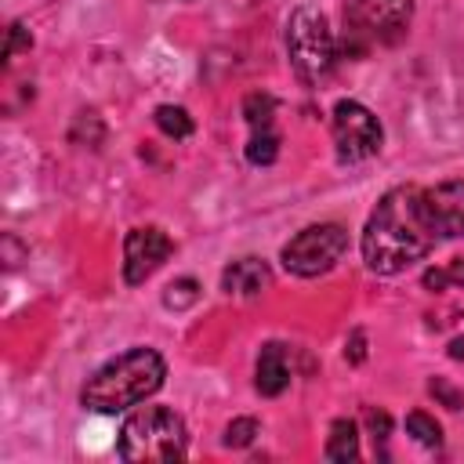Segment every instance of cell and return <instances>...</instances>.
Instances as JSON below:
<instances>
[{
  "mask_svg": "<svg viewBox=\"0 0 464 464\" xmlns=\"http://www.w3.org/2000/svg\"><path fill=\"white\" fill-rule=\"evenodd\" d=\"M279 156V134L276 127H261V130H250V141H246V160L254 167H268L276 163Z\"/></svg>",
  "mask_w": 464,
  "mask_h": 464,
  "instance_id": "13",
  "label": "cell"
},
{
  "mask_svg": "<svg viewBox=\"0 0 464 464\" xmlns=\"http://www.w3.org/2000/svg\"><path fill=\"white\" fill-rule=\"evenodd\" d=\"M439 243V232L424 207V188L399 185L381 196L362 228V261L377 276H395L413 261L428 257Z\"/></svg>",
  "mask_w": 464,
  "mask_h": 464,
  "instance_id": "1",
  "label": "cell"
},
{
  "mask_svg": "<svg viewBox=\"0 0 464 464\" xmlns=\"http://www.w3.org/2000/svg\"><path fill=\"white\" fill-rule=\"evenodd\" d=\"M167 366L152 348H127L123 355L98 366L80 388V402L94 413H123L160 392Z\"/></svg>",
  "mask_w": 464,
  "mask_h": 464,
  "instance_id": "2",
  "label": "cell"
},
{
  "mask_svg": "<svg viewBox=\"0 0 464 464\" xmlns=\"http://www.w3.org/2000/svg\"><path fill=\"white\" fill-rule=\"evenodd\" d=\"M286 54L301 83L315 87L323 83L337 65V44L330 33V22L315 7H297L286 18Z\"/></svg>",
  "mask_w": 464,
  "mask_h": 464,
  "instance_id": "4",
  "label": "cell"
},
{
  "mask_svg": "<svg viewBox=\"0 0 464 464\" xmlns=\"http://www.w3.org/2000/svg\"><path fill=\"white\" fill-rule=\"evenodd\" d=\"M330 130H334V149L341 163H362L381 152V138H384L381 120L355 98H341L334 105Z\"/></svg>",
  "mask_w": 464,
  "mask_h": 464,
  "instance_id": "6",
  "label": "cell"
},
{
  "mask_svg": "<svg viewBox=\"0 0 464 464\" xmlns=\"http://www.w3.org/2000/svg\"><path fill=\"white\" fill-rule=\"evenodd\" d=\"M431 392H435V395H442L450 410H460V395H457V392H450V388H446L442 381H431Z\"/></svg>",
  "mask_w": 464,
  "mask_h": 464,
  "instance_id": "22",
  "label": "cell"
},
{
  "mask_svg": "<svg viewBox=\"0 0 464 464\" xmlns=\"http://www.w3.org/2000/svg\"><path fill=\"white\" fill-rule=\"evenodd\" d=\"M413 18V0H348V22L370 40H399Z\"/></svg>",
  "mask_w": 464,
  "mask_h": 464,
  "instance_id": "7",
  "label": "cell"
},
{
  "mask_svg": "<svg viewBox=\"0 0 464 464\" xmlns=\"http://www.w3.org/2000/svg\"><path fill=\"white\" fill-rule=\"evenodd\" d=\"M424 286H428L431 294L446 290V286H450V279H446V268H428V272H424Z\"/></svg>",
  "mask_w": 464,
  "mask_h": 464,
  "instance_id": "20",
  "label": "cell"
},
{
  "mask_svg": "<svg viewBox=\"0 0 464 464\" xmlns=\"http://www.w3.org/2000/svg\"><path fill=\"white\" fill-rule=\"evenodd\" d=\"M268 265L261 257H239L221 272V290L236 294V297H254L268 286Z\"/></svg>",
  "mask_w": 464,
  "mask_h": 464,
  "instance_id": "11",
  "label": "cell"
},
{
  "mask_svg": "<svg viewBox=\"0 0 464 464\" xmlns=\"http://www.w3.org/2000/svg\"><path fill=\"white\" fill-rule=\"evenodd\" d=\"M450 355H453V359H464V337L450 341Z\"/></svg>",
  "mask_w": 464,
  "mask_h": 464,
  "instance_id": "24",
  "label": "cell"
},
{
  "mask_svg": "<svg viewBox=\"0 0 464 464\" xmlns=\"http://www.w3.org/2000/svg\"><path fill=\"white\" fill-rule=\"evenodd\" d=\"M152 120H156V127H160L167 138H178V141H181V138L192 134V116H188L181 105H160Z\"/></svg>",
  "mask_w": 464,
  "mask_h": 464,
  "instance_id": "14",
  "label": "cell"
},
{
  "mask_svg": "<svg viewBox=\"0 0 464 464\" xmlns=\"http://www.w3.org/2000/svg\"><path fill=\"white\" fill-rule=\"evenodd\" d=\"M196 297H199V283L196 279H178V283H170L167 290H163V304L167 308H174V312H181V308H188V304H196Z\"/></svg>",
  "mask_w": 464,
  "mask_h": 464,
  "instance_id": "17",
  "label": "cell"
},
{
  "mask_svg": "<svg viewBox=\"0 0 464 464\" xmlns=\"http://www.w3.org/2000/svg\"><path fill=\"white\" fill-rule=\"evenodd\" d=\"M428 218L439 232V239H460L464 236V181H442L424 188Z\"/></svg>",
  "mask_w": 464,
  "mask_h": 464,
  "instance_id": "9",
  "label": "cell"
},
{
  "mask_svg": "<svg viewBox=\"0 0 464 464\" xmlns=\"http://www.w3.org/2000/svg\"><path fill=\"white\" fill-rule=\"evenodd\" d=\"M243 116H246L250 130L272 127V120H276V102H272L268 94H250V98L243 102Z\"/></svg>",
  "mask_w": 464,
  "mask_h": 464,
  "instance_id": "15",
  "label": "cell"
},
{
  "mask_svg": "<svg viewBox=\"0 0 464 464\" xmlns=\"http://www.w3.org/2000/svg\"><path fill=\"white\" fill-rule=\"evenodd\" d=\"M290 384V362H286V348L283 344H265L261 355H257V366H254V388L261 395H283Z\"/></svg>",
  "mask_w": 464,
  "mask_h": 464,
  "instance_id": "10",
  "label": "cell"
},
{
  "mask_svg": "<svg viewBox=\"0 0 464 464\" xmlns=\"http://www.w3.org/2000/svg\"><path fill=\"white\" fill-rule=\"evenodd\" d=\"M257 435V420L254 417H239L225 428V446H250Z\"/></svg>",
  "mask_w": 464,
  "mask_h": 464,
  "instance_id": "18",
  "label": "cell"
},
{
  "mask_svg": "<svg viewBox=\"0 0 464 464\" xmlns=\"http://www.w3.org/2000/svg\"><path fill=\"white\" fill-rule=\"evenodd\" d=\"M344 355H348L352 362H362V355H366V352H362V334H359V330L352 334V352L344 348Z\"/></svg>",
  "mask_w": 464,
  "mask_h": 464,
  "instance_id": "23",
  "label": "cell"
},
{
  "mask_svg": "<svg viewBox=\"0 0 464 464\" xmlns=\"http://www.w3.org/2000/svg\"><path fill=\"white\" fill-rule=\"evenodd\" d=\"M406 431H410V435H413L420 446H431V450L442 442V428H439V424H435L428 413H420V410L406 413Z\"/></svg>",
  "mask_w": 464,
  "mask_h": 464,
  "instance_id": "16",
  "label": "cell"
},
{
  "mask_svg": "<svg viewBox=\"0 0 464 464\" xmlns=\"http://www.w3.org/2000/svg\"><path fill=\"white\" fill-rule=\"evenodd\" d=\"M188 453L185 420L167 406H141L120 428V457L127 464H174Z\"/></svg>",
  "mask_w": 464,
  "mask_h": 464,
  "instance_id": "3",
  "label": "cell"
},
{
  "mask_svg": "<svg viewBox=\"0 0 464 464\" xmlns=\"http://www.w3.org/2000/svg\"><path fill=\"white\" fill-rule=\"evenodd\" d=\"M326 460H337V464H348L359 457V428L355 420L348 417H337L330 424V439H326V450H323Z\"/></svg>",
  "mask_w": 464,
  "mask_h": 464,
  "instance_id": "12",
  "label": "cell"
},
{
  "mask_svg": "<svg viewBox=\"0 0 464 464\" xmlns=\"http://www.w3.org/2000/svg\"><path fill=\"white\" fill-rule=\"evenodd\" d=\"M29 44H33V40H29V33H25V25H22V22H14V25L7 29V47H4V58L11 62V58H14L18 51H22V47L29 51Z\"/></svg>",
  "mask_w": 464,
  "mask_h": 464,
  "instance_id": "19",
  "label": "cell"
},
{
  "mask_svg": "<svg viewBox=\"0 0 464 464\" xmlns=\"http://www.w3.org/2000/svg\"><path fill=\"white\" fill-rule=\"evenodd\" d=\"M170 250H174V243L163 228H156V225L130 228L127 239H123V283L127 286L145 283L170 257Z\"/></svg>",
  "mask_w": 464,
  "mask_h": 464,
  "instance_id": "8",
  "label": "cell"
},
{
  "mask_svg": "<svg viewBox=\"0 0 464 464\" xmlns=\"http://www.w3.org/2000/svg\"><path fill=\"white\" fill-rule=\"evenodd\" d=\"M348 250V232L334 221H323V225H308L301 228L290 243H283L279 250V261L290 276H301V279H315L323 272H330Z\"/></svg>",
  "mask_w": 464,
  "mask_h": 464,
  "instance_id": "5",
  "label": "cell"
},
{
  "mask_svg": "<svg viewBox=\"0 0 464 464\" xmlns=\"http://www.w3.org/2000/svg\"><path fill=\"white\" fill-rule=\"evenodd\" d=\"M446 279H450V286H464V257H453L446 265Z\"/></svg>",
  "mask_w": 464,
  "mask_h": 464,
  "instance_id": "21",
  "label": "cell"
}]
</instances>
